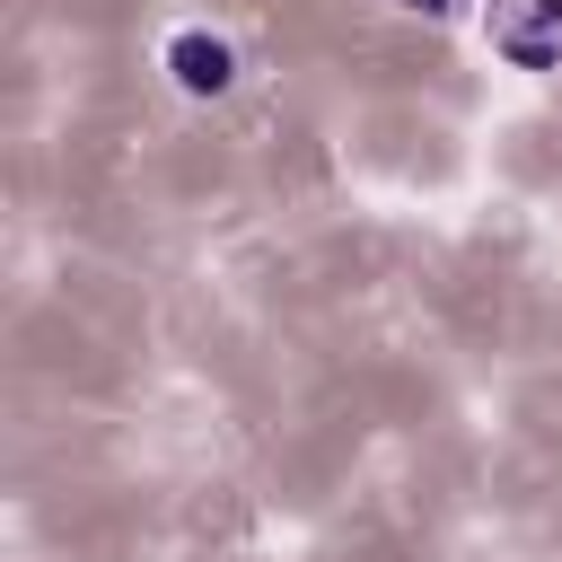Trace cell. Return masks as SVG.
<instances>
[{"label": "cell", "instance_id": "3", "mask_svg": "<svg viewBox=\"0 0 562 562\" xmlns=\"http://www.w3.org/2000/svg\"><path fill=\"white\" fill-rule=\"evenodd\" d=\"M404 9H413V18H457L465 0H404Z\"/></svg>", "mask_w": 562, "mask_h": 562}, {"label": "cell", "instance_id": "2", "mask_svg": "<svg viewBox=\"0 0 562 562\" xmlns=\"http://www.w3.org/2000/svg\"><path fill=\"white\" fill-rule=\"evenodd\" d=\"M167 79H176L184 97H220V88H237V53H228V35H202V26L167 35Z\"/></svg>", "mask_w": 562, "mask_h": 562}, {"label": "cell", "instance_id": "1", "mask_svg": "<svg viewBox=\"0 0 562 562\" xmlns=\"http://www.w3.org/2000/svg\"><path fill=\"white\" fill-rule=\"evenodd\" d=\"M492 53L518 70H553L562 61V0H501L492 9Z\"/></svg>", "mask_w": 562, "mask_h": 562}]
</instances>
